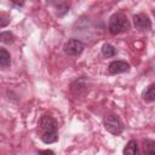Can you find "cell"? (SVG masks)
<instances>
[{"instance_id": "obj_8", "label": "cell", "mask_w": 155, "mask_h": 155, "mask_svg": "<svg viewBox=\"0 0 155 155\" xmlns=\"http://www.w3.org/2000/svg\"><path fill=\"white\" fill-rule=\"evenodd\" d=\"M11 64V56L7 50L0 47V68H6Z\"/></svg>"}, {"instance_id": "obj_14", "label": "cell", "mask_w": 155, "mask_h": 155, "mask_svg": "<svg viewBox=\"0 0 155 155\" xmlns=\"http://www.w3.org/2000/svg\"><path fill=\"white\" fill-rule=\"evenodd\" d=\"M40 154H53L52 150H42V151H39Z\"/></svg>"}, {"instance_id": "obj_11", "label": "cell", "mask_w": 155, "mask_h": 155, "mask_svg": "<svg viewBox=\"0 0 155 155\" xmlns=\"http://www.w3.org/2000/svg\"><path fill=\"white\" fill-rule=\"evenodd\" d=\"M0 41L4 44H12L15 41V35L12 31H1L0 33Z\"/></svg>"}, {"instance_id": "obj_1", "label": "cell", "mask_w": 155, "mask_h": 155, "mask_svg": "<svg viewBox=\"0 0 155 155\" xmlns=\"http://www.w3.org/2000/svg\"><path fill=\"white\" fill-rule=\"evenodd\" d=\"M40 130H41V140L45 144H51L58 140V125L54 117L51 115H44L40 119Z\"/></svg>"}, {"instance_id": "obj_6", "label": "cell", "mask_w": 155, "mask_h": 155, "mask_svg": "<svg viewBox=\"0 0 155 155\" xmlns=\"http://www.w3.org/2000/svg\"><path fill=\"white\" fill-rule=\"evenodd\" d=\"M128 70H130V64L126 61H114L108 67V71L110 74H120Z\"/></svg>"}, {"instance_id": "obj_2", "label": "cell", "mask_w": 155, "mask_h": 155, "mask_svg": "<svg viewBox=\"0 0 155 155\" xmlns=\"http://www.w3.org/2000/svg\"><path fill=\"white\" fill-rule=\"evenodd\" d=\"M130 28V23L128 19L125 15L122 13H114L110 19H109V24H108V29L109 33L113 35H117L121 34L124 31H126Z\"/></svg>"}, {"instance_id": "obj_3", "label": "cell", "mask_w": 155, "mask_h": 155, "mask_svg": "<svg viewBox=\"0 0 155 155\" xmlns=\"http://www.w3.org/2000/svg\"><path fill=\"white\" fill-rule=\"evenodd\" d=\"M103 124L105 130L114 136H119L124 131V124L116 115H107L103 120Z\"/></svg>"}, {"instance_id": "obj_7", "label": "cell", "mask_w": 155, "mask_h": 155, "mask_svg": "<svg viewBox=\"0 0 155 155\" xmlns=\"http://www.w3.org/2000/svg\"><path fill=\"white\" fill-rule=\"evenodd\" d=\"M142 97H143V99H144L147 103L154 102V101H155V85H154V84L149 85L148 88L143 92Z\"/></svg>"}, {"instance_id": "obj_12", "label": "cell", "mask_w": 155, "mask_h": 155, "mask_svg": "<svg viewBox=\"0 0 155 155\" xmlns=\"http://www.w3.org/2000/svg\"><path fill=\"white\" fill-rule=\"evenodd\" d=\"M145 153L153 155L155 153V142L151 139H147L145 140Z\"/></svg>"}, {"instance_id": "obj_4", "label": "cell", "mask_w": 155, "mask_h": 155, "mask_svg": "<svg viewBox=\"0 0 155 155\" xmlns=\"http://www.w3.org/2000/svg\"><path fill=\"white\" fill-rule=\"evenodd\" d=\"M85 45L78 39H70L64 44L63 51L68 56H79L84 51Z\"/></svg>"}, {"instance_id": "obj_13", "label": "cell", "mask_w": 155, "mask_h": 155, "mask_svg": "<svg viewBox=\"0 0 155 155\" xmlns=\"http://www.w3.org/2000/svg\"><path fill=\"white\" fill-rule=\"evenodd\" d=\"M11 22V18L7 13L0 12V28H5L8 25V23Z\"/></svg>"}, {"instance_id": "obj_9", "label": "cell", "mask_w": 155, "mask_h": 155, "mask_svg": "<svg viewBox=\"0 0 155 155\" xmlns=\"http://www.w3.org/2000/svg\"><path fill=\"white\" fill-rule=\"evenodd\" d=\"M124 154H127V155H137L138 154V144L134 139H132L127 143V145L124 149Z\"/></svg>"}, {"instance_id": "obj_5", "label": "cell", "mask_w": 155, "mask_h": 155, "mask_svg": "<svg viewBox=\"0 0 155 155\" xmlns=\"http://www.w3.org/2000/svg\"><path fill=\"white\" fill-rule=\"evenodd\" d=\"M133 24L136 29L140 31H147L151 29V21L150 18L144 13H137L133 16Z\"/></svg>"}, {"instance_id": "obj_10", "label": "cell", "mask_w": 155, "mask_h": 155, "mask_svg": "<svg viewBox=\"0 0 155 155\" xmlns=\"http://www.w3.org/2000/svg\"><path fill=\"white\" fill-rule=\"evenodd\" d=\"M102 54L104 57H107V58H111V57H114L116 54V50H115V47L113 45L104 44L103 47H102Z\"/></svg>"}, {"instance_id": "obj_15", "label": "cell", "mask_w": 155, "mask_h": 155, "mask_svg": "<svg viewBox=\"0 0 155 155\" xmlns=\"http://www.w3.org/2000/svg\"><path fill=\"white\" fill-rule=\"evenodd\" d=\"M12 1H13L16 5H22V4H23V0H12Z\"/></svg>"}]
</instances>
